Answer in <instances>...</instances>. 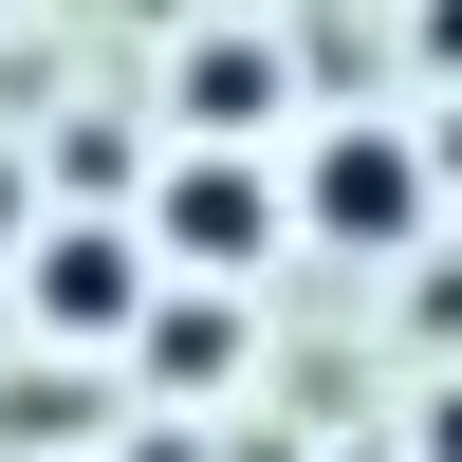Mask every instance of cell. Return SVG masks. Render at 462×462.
Returning <instances> with one entry per match:
<instances>
[{
	"label": "cell",
	"instance_id": "cell-4",
	"mask_svg": "<svg viewBox=\"0 0 462 462\" xmlns=\"http://www.w3.org/2000/svg\"><path fill=\"white\" fill-rule=\"evenodd\" d=\"M296 130V37L278 19H185L167 37V148H278Z\"/></svg>",
	"mask_w": 462,
	"mask_h": 462
},
{
	"label": "cell",
	"instance_id": "cell-8",
	"mask_svg": "<svg viewBox=\"0 0 462 462\" xmlns=\"http://www.w3.org/2000/svg\"><path fill=\"white\" fill-rule=\"evenodd\" d=\"M0 19H19V0H0Z\"/></svg>",
	"mask_w": 462,
	"mask_h": 462
},
{
	"label": "cell",
	"instance_id": "cell-3",
	"mask_svg": "<svg viewBox=\"0 0 462 462\" xmlns=\"http://www.w3.org/2000/svg\"><path fill=\"white\" fill-rule=\"evenodd\" d=\"M130 241L167 259V278H278L296 259V222H278V148H167L148 167V204H130Z\"/></svg>",
	"mask_w": 462,
	"mask_h": 462
},
{
	"label": "cell",
	"instance_id": "cell-2",
	"mask_svg": "<svg viewBox=\"0 0 462 462\" xmlns=\"http://www.w3.org/2000/svg\"><path fill=\"white\" fill-rule=\"evenodd\" d=\"M148 278H167V259L130 241V204H37V222H19V259H0L19 333H37V352H93V370H111V333L148 315Z\"/></svg>",
	"mask_w": 462,
	"mask_h": 462
},
{
	"label": "cell",
	"instance_id": "cell-5",
	"mask_svg": "<svg viewBox=\"0 0 462 462\" xmlns=\"http://www.w3.org/2000/svg\"><path fill=\"white\" fill-rule=\"evenodd\" d=\"M241 352H259V333H241V296H222V278H148V315L130 333H111V370H148V389H241Z\"/></svg>",
	"mask_w": 462,
	"mask_h": 462
},
{
	"label": "cell",
	"instance_id": "cell-7",
	"mask_svg": "<svg viewBox=\"0 0 462 462\" xmlns=\"http://www.w3.org/2000/svg\"><path fill=\"white\" fill-rule=\"evenodd\" d=\"M426 74H462V0H426Z\"/></svg>",
	"mask_w": 462,
	"mask_h": 462
},
{
	"label": "cell",
	"instance_id": "cell-1",
	"mask_svg": "<svg viewBox=\"0 0 462 462\" xmlns=\"http://www.w3.org/2000/svg\"><path fill=\"white\" fill-rule=\"evenodd\" d=\"M278 222H296V259H426L444 167H426L407 111H315V130L278 148Z\"/></svg>",
	"mask_w": 462,
	"mask_h": 462
},
{
	"label": "cell",
	"instance_id": "cell-6",
	"mask_svg": "<svg viewBox=\"0 0 462 462\" xmlns=\"http://www.w3.org/2000/svg\"><path fill=\"white\" fill-rule=\"evenodd\" d=\"M426 462H462V370H444V389H426Z\"/></svg>",
	"mask_w": 462,
	"mask_h": 462
}]
</instances>
